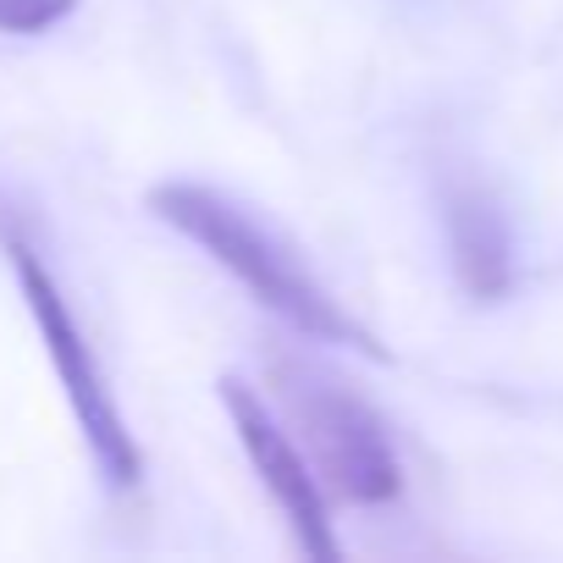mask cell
Wrapping results in <instances>:
<instances>
[{
  "mask_svg": "<svg viewBox=\"0 0 563 563\" xmlns=\"http://www.w3.org/2000/svg\"><path fill=\"white\" fill-rule=\"evenodd\" d=\"M150 210H155L166 227H177L183 238H194L205 254H216V260L243 282V288H249L271 316L288 321L299 338L332 343V349H354V354H365V360H387V349H382L243 205H232L227 194L199 188V183H161V188L150 194Z\"/></svg>",
  "mask_w": 563,
  "mask_h": 563,
  "instance_id": "obj_1",
  "label": "cell"
},
{
  "mask_svg": "<svg viewBox=\"0 0 563 563\" xmlns=\"http://www.w3.org/2000/svg\"><path fill=\"white\" fill-rule=\"evenodd\" d=\"M271 387L288 409L294 431L310 448L316 475L349 497V503H393L404 492V470L393 453V437L382 426V415L354 398L349 387H338L332 376H321L305 360H276L271 365Z\"/></svg>",
  "mask_w": 563,
  "mask_h": 563,
  "instance_id": "obj_2",
  "label": "cell"
},
{
  "mask_svg": "<svg viewBox=\"0 0 563 563\" xmlns=\"http://www.w3.org/2000/svg\"><path fill=\"white\" fill-rule=\"evenodd\" d=\"M12 265H18L29 316H34V327H40V343H45L56 376H62V393H67V404H73V415H78V431H84V442H89L100 475H106L111 486H139V475H144L139 442H133V431H128V420H122V409H117V398H111V387H106V371H100L95 349L84 343V332H78V321H73L62 288H56L51 271H45L23 243H12Z\"/></svg>",
  "mask_w": 563,
  "mask_h": 563,
  "instance_id": "obj_3",
  "label": "cell"
},
{
  "mask_svg": "<svg viewBox=\"0 0 563 563\" xmlns=\"http://www.w3.org/2000/svg\"><path fill=\"white\" fill-rule=\"evenodd\" d=\"M221 404L232 415V431L260 475V486L271 492V503L288 519L294 541L305 558H321V563H338L343 547L332 536V519H327V492H321V475L316 464L299 453V442L276 426V415L265 409V398L243 382V376H221Z\"/></svg>",
  "mask_w": 563,
  "mask_h": 563,
  "instance_id": "obj_4",
  "label": "cell"
},
{
  "mask_svg": "<svg viewBox=\"0 0 563 563\" xmlns=\"http://www.w3.org/2000/svg\"><path fill=\"white\" fill-rule=\"evenodd\" d=\"M448 238H453V265H459L464 294L470 299H503L508 282H514V249H508L503 216L486 199L459 194L448 205Z\"/></svg>",
  "mask_w": 563,
  "mask_h": 563,
  "instance_id": "obj_5",
  "label": "cell"
},
{
  "mask_svg": "<svg viewBox=\"0 0 563 563\" xmlns=\"http://www.w3.org/2000/svg\"><path fill=\"white\" fill-rule=\"evenodd\" d=\"M78 0H0V29L7 34H45L62 18H73Z\"/></svg>",
  "mask_w": 563,
  "mask_h": 563,
  "instance_id": "obj_6",
  "label": "cell"
}]
</instances>
